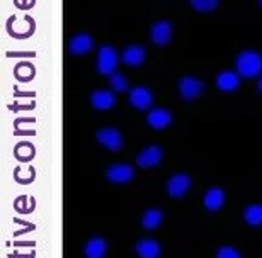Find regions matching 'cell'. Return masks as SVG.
<instances>
[{
    "label": "cell",
    "instance_id": "obj_19",
    "mask_svg": "<svg viewBox=\"0 0 262 258\" xmlns=\"http://www.w3.org/2000/svg\"><path fill=\"white\" fill-rule=\"evenodd\" d=\"M244 218L250 226L257 228V226L262 224V206L260 204H252V206H249L247 209H245Z\"/></svg>",
    "mask_w": 262,
    "mask_h": 258
},
{
    "label": "cell",
    "instance_id": "obj_13",
    "mask_svg": "<svg viewBox=\"0 0 262 258\" xmlns=\"http://www.w3.org/2000/svg\"><path fill=\"white\" fill-rule=\"evenodd\" d=\"M107 253V243L99 236H94L85 243L83 255L85 258H104Z\"/></svg>",
    "mask_w": 262,
    "mask_h": 258
},
{
    "label": "cell",
    "instance_id": "obj_11",
    "mask_svg": "<svg viewBox=\"0 0 262 258\" xmlns=\"http://www.w3.org/2000/svg\"><path fill=\"white\" fill-rule=\"evenodd\" d=\"M91 104H92V107H96L97 110H107L114 107L116 97L109 90H96L91 93Z\"/></svg>",
    "mask_w": 262,
    "mask_h": 258
},
{
    "label": "cell",
    "instance_id": "obj_18",
    "mask_svg": "<svg viewBox=\"0 0 262 258\" xmlns=\"http://www.w3.org/2000/svg\"><path fill=\"white\" fill-rule=\"evenodd\" d=\"M162 219H164V216H162L159 209H148V210H145L143 218H141V224H143L145 229H155V228H159Z\"/></svg>",
    "mask_w": 262,
    "mask_h": 258
},
{
    "label": "cell",
    "instance_id": "obj_15",
    "mask_svg": "<svg viewBox=\"0 0 262 258\" xmlns=\"http://www.w3.org/2000/svg\"><path fill=\"white\" fill-rule=\"evenodd\" d=\"M216 85L223 92H233L240 87V75L235 72H222L216 77Z\"/></svg>",
    "mask_w": 262,
    "mask_h": 258
},
{
    "label": "cell",
    "instance_id": "obj_24",
    "mask_svg": "<svg viewBox=\"0 0 262 258\" xmlns=\"http://www.w3.org/2000/svg\"><path fill=\"white\" fill-rule=\"evenodd\" d=\"M259 4H260V5H262V0H259Z\"/></svg>",
    "mask_w": 262,
    "mask_h": 258
},
{
    "label": "cell",
    "instance_id": "obj_10",
    "mask_svg": "<svg viewBox=\"0 0 262 258\" xmlns=\"http://www.w3.org/2000/svg\"><path fill=\"white\" fill-rule=\"evenodd\" d=\"M94 48V39L85 33L75 34L70 39V44H68V51L72 55H87L89 51H92Z\"/></svg>",
    "mask_w": 262,
    "mask_h": 258
},
{
    "label": "cell",
    "instance_id": "obj_16",
    "mask_svg": "<svg viewBox=\"0 0 262 258\" xmlns=\"http://www.w3.org/2000/svg\"><path fill=\"white\" fill-rule=\"evenodd\" d=\"M136 255L140 258H159L162 253L160 245L154 240H141L135 246Z\"/></svg>",
    "mask_w": 262,
    "mask_h": 258
},
{
    "label": "cell",
    "instance_id": "obj_4",
    "mask_svg": "<svg viewBox=\"0 0 262 258\" xmlns=\"http://www.w3.org/2000/svg\"><path fill=\"white\" fill-rule=\"evenodd\" d=\"M189 189H191V177L186 175V173H176L167 182V194L172 199L184 197Z\"/></svg>",
    "mask_w": 262,
    "mask_h": 258
},
{
    "label": "cell",
    "instance_id": "obj_9",
    "mask_svg": "<svg viewBox=\"0 0 262 258\" xmlns=\"http://www.w3.org/2000/svg\"><path fill=\"white\" fill-rule=\"evenodd\" d=\"M151 101H154V96H151V92L146 87H135V88H131V92H129V104L133 105V107L140 109V110H145V109H148L150 105H151Z\"/></svg>",
    "mask_w": 262,
    "mask_h": 258
},
{
    "label": "cell",
    "instance_id": "obj_23",
    "mask_svg": "<svg viewBox=\"0 0 262 258\" xmlns=\"http://www.w3.org/2000/svg\"><path fill=\"white\" fill-rule=\"evenodd\" d=\"M257 88L262 92V77H260V80H259V85H257Z\"/></svg>",
    "mask_w": 262,
    "mask_h": 258
},
{
    "label": "cell",
    "instance_id": "obj_20",
    "mask_svg": "<svg viewBox=\"0 0 262 258\" xmlns=\"http://www.w3.org/2000/svg\"><path fill=\"white\" fill-rule=\"evenodd\" d=\"M109 85L114 92H126L128 90V80L124 78L123 73L114 72L113 75H109Z\"/></svg>",
    "mask_w": 262,
    "mask_h": 258
},
{
    "label": "cell",
    "instance_id": "obj_14",
    "mask_svg": "<svg viewBox=\"0 0 262 258\" xmlns=\"http://www.w3.org/2000/svg\"><path fill=\"white\" fill-rule=\"evenodd\" d=\"M145 56H146V53H145L143 48H141V46L131 44L123 51L121 60H123L124 65H128V66H140L141 63L145 61Z\"/></svg>",
    "mask_w": 262,
    "mask_h": 258
},
{
    "label": "cell",
    "instance_id": "obj_17",
    "mask_svg": "<svg viewBox=\"0 0 262 258\" xmlns=\"http://www.w3.org/2000/svg\"><path fill=\"white\" fill-rule=\"evenodd\" d=\"M203 204H204V207H206L208 210H211V213L222 209V206L225 204V192L218 187L209 189V191L204 194Z\"/></svg>",
    "mask_w": 262,
    "mask_h": 258
},
{
    "label": "cell",
    "instance_id": "obj_1",
    "mask_svg": "<svg viewBox=\"0 0 262 258\" xmlns=\"http://www.w3.org/2000/svg\"><path fill=\"white\" fill-rule=\"evenodd\" d=\"M237 73L244 78H254L262 72V56L255 51H242L235 60Z\"/></svg>",
    "mask_w": 262,
    "mask_h": 258
},
{
    "label": "cell",
    "instance_id": "obj_8",
    "mask_svg": "<svg viewBox=\"0 0 262 258\" xmlns=\"http://www.w3.org/2000/svg\"><path fill=\"white\" fill-rule=\"evenodd\" d=\"M150 38L157 46H165L172 38V24L169 20H159L151 26Z\"/></svg>",
    "mask_w": 262,
    "mask_h": 258
},
{
    "label": "cell",
    "instance_id": "obj_22",
    "mask_svg": "<svg viewBox=\"0 0 262 258\" xmlns=\"http://www.w3.org/2000/svg\"><path fill=\"white\" fill-rule=\"evenodd\" d=\"M216 258H242L240 253L232 246H222V248H218L216 251Z\"/></svg>",
    "mask_w": 262,
    "mask_h": 258
},
{
    "label": "cell",
    "instance_id": "obj_5",
    "mask_svg": "<svg viewBox=\"0 0 262 258\" xmlns=\"http://www.w3.org/2000/svg\"><path fill=\"white\" fill-rule=\"evenodd\" d=\"M97 141L109 151H119L123 148V136L114 128H102L97 131Z\"/></svg>",
    "mask_w": 262,
    "mask_h": 258
},
{
    "label": "cell",
    "instance_id": "obj_6",
    "mask_svg": "<svg viewBox=\"0 0 262 258\" xmlns=\"http://www.w3.org/2000/svg\"><path fill=\"white\" fill-rule=\"evenodd\" d=\"M106 177L113 183H128L133 180L135 170L128 163H116V165H111L107 168Z\"/></svg>",
    "mask_w": 262,
    "mask_h": 258
},
{
    "label": "cell",
    "instance_id": "obj_7",
    "mask_svg": "<svg viewBox=\"0 0 262 258\" xmlns=\"http://www.w3.org/2000/svg\"><path fill=\"white\" fill-rule=\"evenodd\" d=\"M162 158H164V151H162L160 146H148L136 156V163L141 168H154L160 165Z\"/></svg>",
    "mask_w": 262,
    "mask_h": 258
},
{
    "label": "cell",
    "instance_id": "obj_21",
    "mask_svg": "<svg viewBox=\"0 0 262 258\" xmlns=\"http://www.w3.org/2000/svg\"><path fill=\"white\" fill-rule=\"evenodd\" d=\"M220 5V0H191V7L198 12H213Z\"/></svg>",
    "mask_w": 262,
    "mask_h": 258
},
{
    "label": "cell",
    "instance_id": "obj_12",
    "mask_svg": "<svg viewBox=\"0 0 262 258\" xmlns=\"http://www.w3.org/2000/svg\"><path fill=\"white\" fill-rule=\"evenodd\" d=\"M146 123L154 129H164L172 123V115L167 109H151L146 115Z\"/></svg>",
    "mask_w": 262,
    "mask_h": 258
},
{
    "label": "cell",
    "instance_id": "obj_2",
    "mask_svg": "<svg viewBox=\"0 0 262 258\" xmlns=\"http://www.w3.org/2000/svg\"><path fill=\"white\" fill-rule=\"evenodd\" d=\"M119 63V56L116 50L109 44H104L99 48L97 53V72L104 77H109L116 72V66Z\"/></svg>",
    "mask_w": 262,
    "mask_h": 258
},
{
    "label": "cell",
    "instance_id": "obj_3",
    "mask_svg": "<svg viewBox=\"0 0 262 258\" xmlns=\"http://www.w3.org/2000/svg\"><path fill=\"white\" fill-rule=\"evenodd\" d=\"M204 83L199 82L194 77H184L179 82V93L184 101H194L204 93Z\"/></svg>",
    "mask_w": 262,
    "mask_h": 258
}]
</instances>
